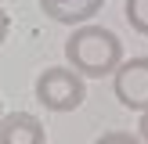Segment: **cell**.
<instances>
[{"mask_svg":"<svg viewBox=\"0 0 148 144\" xmlns=\"http://www.w3.org/2000/svg\"><path fill=\"white\" fill-rule=\"evenodd\" d=\"M112 94L130 112H148V54L130 58L112 72Z\"/></svg>","mask_w":148,"mask_h":144,"instance_id":"3957f363","label":"cell"},{"mask_svg":"<svg viewBox=\"0 0 148 144\" xmlns=\"http://www.w3.org/2000/svg\"><path fill=\"white\" fill-rule=\"evenodd\" d=\"M36 4H40V11L47 14V18L76 29V25H87V22L105 7V0H36Z\"/></svg>","mask_w":148,"mask_h":144,"instance_id":"5b68a950","label":"cell"},{"mask_svg":"<svg viewBox=\"0 0 148 144\" xmlns=\"http://www.w3.org/2000/svg\"><path fill=\"white\" fill-rule=\"evenodd\" d=\"M33 94L47 112H76L87 97V83L72 65H51L36 76Z\"/></svg>","mask_w":148,"mask_h":144,"instance_id":"7a4b0ae2","label":"cell"},{"mask_svg":"<svg viewBox=\"0 0 148 144\" xmlns=\"http://www.w3.org/2000/svg\"><path fill=\"white\" fill-rule=\"evenodd\" d=\"M0 119H4V101H0Z\"/></svg>","mask_w":148,"mask_h":144,"instance_id":"30bf717a","label":"cell"},{"mask_svg":"<svg viewBox=\"0 0 148 144\" xmlns=\"http://www.w3.org/2000/svg\"><path fill=\"white\" fill-rule=\"evenodd\" d=\"M7 25H11V22H7V11H4V7H0V43L7 40Z\"/></svg>","mask_w":148,"mask_h":144,"instance_id":"9c48e42d","label":"cell"},{"mask_svg":"<svg viewBox=\"0 0 148 144\" xmlns=\"http://www.w3.org/2000/svg\"><path fill=\"white\" fill-rule=\"evenodd\" d=\"M65 61L79 72L83 79H101L112 76L123 65V43L108 25H76L65 40Z\"/></svg>","mask_w":148,"mask_h":144,"instance_id":"6da1fadb","label":"cell"},{"mask_svg":"<svg viewBox=\"0 0 148 144\" xmlns=\"http://www.w3.org/2000/svg\"><path fill=\"white\" fill-rule=\"evenodd\" d=\"M127 22H130V29L134 33H141L148 36V0H127Z\"/></svg>","mask_w":148,"mask_h":144,"instance_id":"8992f818","label":"cell"},{"mask_svg":"<svg viewBox=\"0 0 148 144\" xmlns=\"http://www.w3.org/2000/svg\"><path fill=\"white\" fill-rule=\"evenodd\" d=\"M0 144H47V130L33 112H7L0 119Z\"/></svg>","mask_w":148,"mask_h":144,"instance_id":"277c9868","label":"cell"},{"mask_svg":"<svg viewBox=\"0 0 148 144\" xmlns=\"http://www.w3.org/2000/svg\"><path fill=\"white\" fill-rule=\"evenodd\" d=\"M137 137L148 144V112H141V122H137Z\"/></svg>","mask_w":148,"mask_h":144,"instance_id":"ba28073f","label":"cell"},{"mask_svg":"<svg viewBox=\"0 0 148 144\" xmlns=\"http://www.w3.org/2000/svg\"><path fill=\"white\" fill-rule=\"evenodd\" d=\"M94 144H145L137 133H127V130H105Z\"/></svg>","mask_w":148,"mask_h":144,"instance_id":"52a82bcc","label":"cell"}]
</instances>
